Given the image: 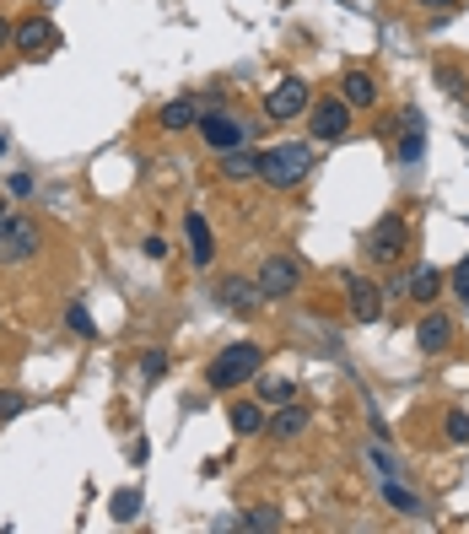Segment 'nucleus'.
Returning <instances> with one entry per match:
<instances>
[{"label":"nucleus","instance_id":"9b49d317","mask_svg":"<svg viewBox=\"0 0 469 534\" xmlns=\"http://www.w3.org/2000/svg\"><path fill=\"white\" fill-rule=\"evenodd\" d=\"M415 346H421V351H426V356L448 351V346H453V319L432 308V313H426V319L415 324Z\"/></svg>","mask_w":469,"mask_h":534},{"label":"nucleus","instance_id":"4468645a","mask_svg":"<svg viewBox=\"0 0 469 534\" xmlns=\"http://www.w3.org/2000/svg\"><path fill=\"white\" fill-rule=\"evenodd\" d=\"M340 98H346L351 109H372V103H378V81H372L367 70H346V76H340Z\"/></svg>","mask_w":469,"mask_h":534},{"label":"nucleus","instance_id":"412c9836","mask_svg":"<svg viewBox=\"0 0 469 534\" xmlns=\"http://www.w3.org/2000/svg\"><path fill=\"white\" fill-rule=\"evenodd\" d=\"M109 513H114L119 524H130V518H141V491H114V502H109Z\"/></svg>","mask_w":469,"mask_h":534},{"label":"nucleus","instance_id":"c9c22d12","mask_svg":"<svg viewBox=\"0 0 469 534\" xmlns=\"http://www.w3.org/2000/svg\"><path fill=\"white\" fill-rule=\"evenodd\" d=\"M5 216H11V205H5V200H0V222H5Z\"/></svg>","mask_w":469,"mask_h":534},{"label":"nucleus","instance_id":"c756f323","mask_svg":"<svg viewBox=\"0 0 469 534\" xmlns=\"http://www.w3.org/2000/svg\"><path fill=\"white\" fill-rule=\"evenodd\" d=\"M5 189H11L16 200H27V194H33V178H27V173H11V183H5Z\"/></svg>","mask_w":469,"mask_h":534},{"label":"nucleus","instance_id":"f03ea898","mask_svg":"<svg viewBox=\"0 0 469 534\" xmlns=\"http://www.w3.org/2000/svg\"><path fill=\"white\" fill-rule=\"evenodd\" d=\"M313 168V152L307 146H297V141H281V146H270L265 157H259V178L270 183V189H297L302 178Z\"/></svg>","mask_w":469,"mask_h":534},{"label":"nucleus","instance_id":"a211bd4d","mask_svg":"<svg viewBox=\"0 0 469 534\" xmlns=\"http://www.w3.org/2000/svg\"><path fill=\"white\" fill-rule=\"evenodd\" d=\"M302 426H307V411H302V405H281V411H276V421H270V432H276L281 443H292Z\"/></svg>","mask_w":469,"mask_h":534},{"label":"nucleus","instance_id":"7c9ffc66","mask_svg":"<svg viewBox=\"0 0 469 534\" xmlns=\"http://www.w3.org/2000/svg\"><path fill=\"white\" fill-rule=\"evenodd\" d=\"M453 292L464 297V308H469V259L459 265V270H453Z\"/></svg>","mask_w":469,"mask_h":534},{"label":"nucleus","instance_id":"bb28decb","mask_svg":"<svg viewBox=\"0 0 469 534\" xmlns=\"http://www.w3.org/2000/svg\"><path fill=\"white\" fill-rule=\"evenodd\" d=\"M22 411H27V400H22L16 389H0V421H16Z\"/></svg>","mask_w":469,"mask_h":534},{"label":"nucleus","instance_id":"2f4dec72","mask_svg":"<svg viewBox=\"0 0 469 534\" xmlns=\"http://www.w3.org/2000/svg\"><path fill=\"white\" fill-rule=\"evenodd\" d=\"M146 259H168V243L162 237H146Z\"/></svg>","mask_w":469,"mask_h":534},{"label":"nucleus","instance_id":"2eb2a0df","mask_svg":"<svg viewBox=\"0 0 469 534\" xmlns=\"http://www.w3.org/2000/svg\"><path fill=\"white\" fill-rule=\"evenodd\" d=\"M259 157L265 152H248V146H237V152H222V178L227 183H243V178L259 173Z\"/></svg>","mask_w":469,"mask_h":534},{"label":"nucleus","instance_id":"a878e982","mask_svg":"<svg viewBox=\"0 0 469 534\" xmlns=\"http://www.w3.org/2000/svg\"><path fill=\"white\" fill-rule=\"evenodd\" d=\"M443 437H448V443H469V415L464 411H448V421H443Z\"/></svg>","mask_w":469,"mask_h":534},{"label":"nucleus","instance_id":"f3484780","mask_svg":"<svg viewBox=\"0 0 469 534\" xmlns=\"http://www.w3.org/2000/svg\"><path fill=\"white\" fill-rule=\"evenodd\" d=\"M194 124H200V103H194V98L162 103V130H194Z\"/></svg>","mask_w":469,"mask_h":534},{"label":"nucleus","instance_id":"f8f14e48","mask_svg":"<svg viewBox=\"0 0 469 534\" xmlns=\"http://www.w3.org/2000/svg\"><path fill=\"white\" fill-rule=\"evenodd\" d=\"M183 237H189V259H194V265H211V259H216V237H211V222H205L200 211L183 216Z\"/></svg>","mask_w":469,"mask_h":534},{"label":"nucleus","instance_id":"cd10ccee","mask_svg":"<svg viewBox=\"0 0 469 534\" xmlns=\"http://www.w3.org/2000/svg\"><path fill=\"white\" fill-rule=\"evenodd\" d=\"M141 372H146V378H162V372H168V356H162V351H146V356H141Z\"/></svg>","mask_w":469,"mask_h":534},{"label":"nucleus","instance_id":"f704fd0d","mask_svg":"<svg viewBox=\"0 0 469 534\" xmlns=\"http://www.w3.org/2000/svg\"><path fill=\"white\" fill-rule=\"evenodd\" d=\"M11 38H16V27H11V22L0 16V49H11Z\"/></svg>","mask_w":469,"mask_h":534},{"label":"nucleus","instance_id":"20e7f679","mask_svg":"<svg viewBox=\"0 0 469 534\" xmlns=\"http://www.w3.org/2000/svg\"><path fill=\"white\" fill-rule=\"evenodd\" d=\"M307 130H313V141H346V130H351V103L335 92V98H318L313 109H307Z\"/></svg>","mask_w":469,"mask_h":534},{"label":"nucleus","instance_id":"9d476101","mask_svg":"<svg viewBox=\"0 0 469 534\" xmlns=\"http://www.w3.org/2000/svg\"><path fill=\"white\" fill-rule=\"evenodd\" d=\"M346 297H351V319L356 324H378L383 319V292L361 276H346Z\"/></svg>","mask_w":469,"mask_h":534},{"label":"nucleus","instance_id":"6e6552de","mask_svg":"<svg viewBox=\"0 0 469 534\" xmlns=\"http://www.w3.org/2000/svg\"><path fill=\"white\" fill-rule=\"evenodd\" d=\"M297 281H302V265H297V259H287V254H270V259L259 265V276H254L259 297H292Z\"/></svg>","mask_w":469,"mask_h":534},{"label":"nucleus","instance_id":"6ab92c4d","mask_svg":"<svg viewBox=\"0 0 469 534\" xmlns=\"http://www.w3.org/2000/svg\"><path fill=\"white\" fill-rule=\"evenodd\" d=\"M437 287H443V276H437L432 265H426V270H415L411 281H405V292H411L415 302H432V297H437Z\"/></svg>","mask_w":469,"mask_h":534},{"label":"nucleus","instance_id":"1a4fd4ad","mask_svg":"<svg viewBox=\"0 0 469 534\" xmlns=\"http://www.w3.org/2000/svg\"><path fill=\"white\" fill-rule=\"evenodd\" d=\"M405 254V216H383L372 233H367V259H378V265H389V259H400Z\"/></svg>","mask_w":469,"mask_h":534},{"label":"nucleus","instance_id":"5701e85b","mask_svg":"<svg viewBox=\"0 0 469 534\" xmlns=\"http://www.w3.org/2000/svg\"><path fill=\"white\" fill-rule=\"evenodd\" d=\"M65 324H70L81 340H92V335H98V324H92V313H87L81 302H76V308H65Z\"/></svg>","mask_w":469,"mask_h":534},{"label":"nucleus","instance_id":"ddd939ff","mask_svg":"<svg viewBox=\"0 0 469 534\" xmlns=\"http://www.w3.org/2000/svg\"><path fill=\"white\" fill-rule=\"evenodd\" d=\"M227 421H233V432H237V437L270 432V415H265V405H259V400H237L233 411H227Z\"/></svg>","mask_w":469,"mask_h":534},{"label":"nucleus","instance_id":"b1692460","mask_svg":"<svg viewBox=\"0 0 469 534\" xmlns=\"http://www.w3.org/2000/svg\"><path fill=\"white\" fill-rule=\"evenodd\" d=\"M237 524H243V529H281V518H276V508H254V513H243Z\"/></svg>","mask_w":469,"mask_h":534},{"label":"nucleus","instance_id":"39448f33","mask_svg":"<svg viewBox=\"0 0 469 534\" xmlns=\"http://www.w3.org/2000/svg\"><path fill=\"white\" fill-rule=\"evenodd\" d=\"M313 109V87L302 81V76H281L276 87H270V98H265V114L270 119H297Z\"/></svg>","mask_w":469,"mask_h":534},{"label":"nucleus","instance_id":"f257e3e1","mask_svg":"<svg viewBox=\"0 0 469 534\" xmlns=\"http://www.w3.org/2000/svg\"><path fill=\"white\" fill-rule=\"evenodd\" d=\"M265 367V351L254 340H237V346H222L205 367V383L211 389H237V383H254V372Z\"/></svg>","mask_w":469,"mask_h":534},{"label":"nucleus","instance_id":"473e14b6","mask_svg":"<svg viewBox=\"0 0 469 534\" xmlns=\"http://www.w3.org/2000/svg\"><path fill=\"white\" fill-rule=\"evenodd\" d=\"M372 465H378V475H394V459H389L383 448H372Z\"/></svg>","mask_w":469,"mask_h":534},{"label":"nucleus","instance_id":"423d86ee","mask_svg":"<svg viewBox=\"0 0 469 534\" xmlns=\"http://www.w3.org/2000/svg\"><path fill=\"white\" fill-rule=\"evenodd\" d=\"M11 49L27 59H44L59 49V27L49 16H27V22H16V38H11Z\"/></svg>","mask_w":469,"mask_h":534},{"label":"nucleus","instance_id":"e433bc0d","mask_svg":"<svg viewBox=\"0 0 469 534\" xmlns=\"http://www.w3.org/2000/svg\"><path fill=\"white\" fill-rule=\"evenodd\" d=\"M0 157H5V135H0Z\"/></svg>","mask_w":469,"mask_h":534},{"label":"nucleus","instance_id":"72a5a7b5","mask_svg":"<svg viewBox=\"0 0 469 534\" xmlns=\"http://www.w3.org/2000/svg\"><path fill=\"white\" fill-rule=\"evenodd\" d=\"M421 11H437L443 16V11H453V0H421Z\"/></svg>","mask_w":469,"mask_h":534},{"label":"nucleus","instance_id":"c85d7f7f","mask_svg":"<svg viewBox=\"0 0 469 534\" xmlns=\"http://www.w3.org/2000/svg\"><path fill=\"white\" fill-rule=\"evenodd\" d=\"M437 81H443L448 92H464V76H459V65H437Z\"/></svg>","mask_w":469,"mask_h":534},{"label":"nucleus","instance_id":"393cba45","mask_svg":"<svg viewBox=\"0 0 469 534\" xmlns=\"http://www.w3.org/2000/svg\"><path fill=\"white\" fill-rule=\"evenodd\" d=\"M222 297H227V302H233V308H243V302H248V297H259V287H254V281H243V276H233V281H227V287H222Z\"/></svg>","mask_w":469,"mask_h":534},{"label":"nucleus","instance_id":"4be33fe9","mask_svg":"<svg viewBox=\"0 0 469 534\" xmlns=\"http://www.w3.org/2000/svg\"><path fill=\"white\" fill-rule=\"evenodd\" d=\"M259 400H265V405H287V400H292V378H265V383H259Z\"/></svg>","mask_w":469,"mask_h":534},{"label":"nucleus","instance_id":"dca6fc26","mask_svg":"<svg viewBox=\"0 0 469 534\" xmlns=\"http://www.w3.org/2000/svg\"><path fill=\"white\" fill-rule=\"evenodd\" d=\"M421 152H426V124H421V114H405V135H400V162L411 168V162H421Z\"/></svg>","mask_w":469,"mask_h":534},{"label":"nucleus","instance_id":"7ed1b4c3","mask_svg":"<svg viewBox=\"0 0 469 534\" xmlns=\"http://www.w3.org/2000/svg\"><path fill=\"white\" fill-rule=\"evenodd\" d=\"M194 130L205 135V146H211L216 157H222V152H237V146H248V124H243L237 114H222V109H205Z\"/></svg>","mask_w":469,"mask_h":534},{"label":"nucleus","instance_id":"0eeeda50","mask_svg":"<svg viewBox=\"0 0 469 534\" xmlns=\"http://www.w3.org/2000/svg\"><path fill=\"white\" fill-rule=\"evenodd\" d=\"M38 254V227L27 216H5L0 222V265H22Z\"/></svg>","mask_w":469,"mask_h":534},{"label":"nucleus","instance_id":"aec40b11","mask_svg":"<svg viewBox=\"0 0 469 534\" xmlns=\"http://www.w3.org/2000/svg\"><path fill=\"white\" fill-rule=\"evenodd\" d=\"M383 502H389L394 513H421V502H415V497L400 486V480H394V475H383Z\"/></svg>","mask_w":469,"mask_h":534}]
</instances>
